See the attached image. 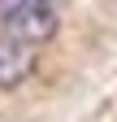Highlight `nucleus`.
Returning a JSON list of instances; mask_svg holds the SVG:
<instances>
[{
  "mask_svg": "<svg viewBox=\"0 0 117 122\" xmlns=\"http://www.w3.org/2000/svg\"><path fill=\"white\" fill-rule=\"evenodd\" d=\"M0 30L22 44H39L56 35V9L52 5H31V9H13V13H0Z\"/></svg>",
  "mask_w": 117,
  "mask_h": 122,
  "instance_id": "nucleus-1",
  "label": "nucleus"
},
{
  "mask_svg": "<svg viewBox=\"0 0 117 122\" xmlns=\"http://www.w3.org/2000/svg\"><path fill=\"white\" fill-rule=\"evenodd\" d=\"M35 70V44H22L0 30V87H18Z\"/></svg>",
  "mask_w": 117,
  "mask_h": 122,
  "instance_id": "nucleus-2",
  "label": "nucleus"
},
{
  "mask_svg": "<svg viewBox=\"0 0 117 122\" xmlns=\"http://www.w3.org/2000/svg\"><path fill=\"white\" fill-rule=\"evenodd\" d=\"M31 5H56V0H0V13H13V9H31Z\"/></svg>",
  "mask_w": 117,
  "mask_h": 122,
  "instance_id": "nucleus-3",
  "label": "nucleus"
}]
</instances>
